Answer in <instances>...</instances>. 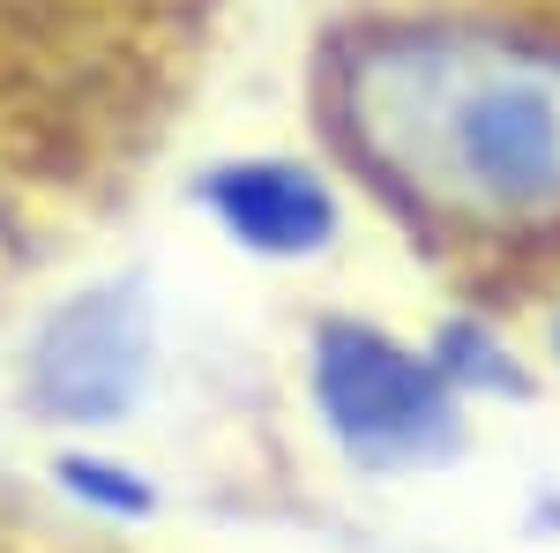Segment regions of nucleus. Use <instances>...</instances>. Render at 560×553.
Returning <instances> with one entry per match:
<instances>
[{"label": "nucleus", "mask_w": 560, "mask_h": 553, "mask_svg": "<svg viewBox=\"0 0 560 553\" xmlns=\"http://www.w3.org/2000/svg\"><path fill=\"white\" fill-rule=\"evenodd\" d=\"M314 128L419 240L560 247V31L351 15L314 53Z\"/></svg>", "instance_id": "obj_1"}, {"label": "nucleus", "mask_w": 560, "mask_h": 553, "mask_svg": "<svg viewBox=\"0 0 560 553\" xmlns=\"http://www.w3.org/2000/svg\"><path fill=\"white\" fill-rule=\"evenodd\" d=\"M300 375L314 426L366 479H419L471 449L464 396L433 367V352L366 314H314Z\"/></svg>", "instance_id": "obj_2"}, {"label": "nucleus", "mask_w": 560, "mask_h": 553, "mask_svg": "<svg viewBox=\"0 0 560 553\" xmlns=\"http://www.w3.org/2000/svg\"><path fill=\"white\" fill-rule=\"evenodd\" d=\"M158 359H165L158 285L142 269H113V277L60 292L31 322L23 359H15V396L38 426L68 441H97L142 419L158 389Z\"/></svg>", "instance_id": "obj_3"}, {"label": "nucleus", "mask_w": 560, "mask_h": 553, "mask_svg": "<svg viewBox=\"0 0 560 553\" xmlns=\"http://www.w3.org/2000/svg\"><path fill=\"white\" fill-rule=\"evenodd\" d=\"M345 172L322 158H292V150H232L210 158L187 180V203L202 210L217 240L247 262L269 269H306V262L337 255L345 240Z\"/></svg>", "instance_id": "obj_4"}, {"label": "nucleus", "mask_w": 560, "mask_h": 553, "mask_svg": "<svg viewBox=\"0 0 560 553\" xmlns=\"http://www.w3.org/2000/svg\"><path fill=\"white\" fill-rule=\"evenodd\" d=\"M433 367L456 382L464 404H523V396H538V375H530V359H516V344L501 337L493 322H478V314H448L441 330H433Z\"/></svg>", "instance_id": "obj_5"}, {"label": "nucleus", "mask_w": 560, "mask_h": 553, "mask_svg": "<svg viewBox=\"0 0 560 553\" xmlns=\"http://www.w3.org/2000/svg\"><path fill=\"white\" fill-rule=\"evenodd\" d=\"M52 486H60L75 509L105 516V523H150V516H158L150 471L128 464V457H113V449H97V441H68V449L52 457Z\"/></svg>", "instance_id": "obj_6"}, {"label": "nucleus", "mask_w": 560, "mask_h": 553, "mask_svg": "<svg viewBox=\"0 0 560 553\" xmlns=\"http://www.w3.org/2000/svg\"><path fill=\"white\" fill-rule=\"evenodd\" d=\"M546 359L560 367V314H553V330H546Z\"/></svg>", "instance_id": "obj_7"}]
</instances>
